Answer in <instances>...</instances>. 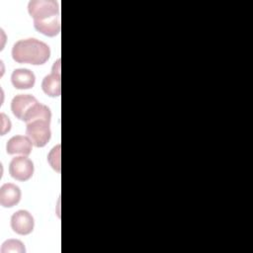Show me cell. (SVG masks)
Instances as JSON below:
<instances>
[{
    "label": "cell",
    "instance_id": "obj_2",
    "mask_svg": "<svg viewBox=\"0 0 253 253\" xmlns=\"http://www.w3.org/2000/svg\"><path fill=\"white\" fill-rule=\"evenodd\" d=\"M50 120L49 117H42L26 124V134L36 147H43L49 141L51 136Z\"/></svg>",
    "mask_w": 253,
    "mask_h": 253
},
{
    "label": "cell",
    "instance_id": "obj_1",
    "mask_svg": "<svg viewBox=\"0 0 253 253\" xmlns=\"http://www.w3.org/2000/svg\"><path fill=\"white\" fill-rule=\"evenodd\" d=\"M50 56L49 46L37 39L18 41L12 47V57L18 63L42 65Z\"/></svg>",
    "mask_w": 253,
    "mask_h": 253
},
{
    "label": "cell",
    "instance_id": "obj_14",
    "mask_svg": "<svg viewBox=\"0 0 253 253\" xmlns=\"http://www.w3.org/2000/svg\"><path fill=\"white\" fill-rule=\"evenodd\" d=\"M10 129H11V121L4 113H1V135H4Z\"/></svg>",
    "mask_w": 253,
    "mask_h": 253
},
{
    "label": "cell",
    "instance_id": "obj_9",
    "mask_svg": "<svg viewBox=\"0 0 253 253\" xmlns=\"http://www.w3.org/2000/svg\"><path fill=\"white\" fill-rule=\"evenodd\" d=\"M21 200V190L13 183H5L0 188V204L3 208H13Z\"/></svg>",
    "mask_w": 253,
    "mask_h": 253
},
{
    "label": "cell",
    "instance_id": "obj_13",
    "mask_svg": "<svg viewBox=\"0 0 253 253\" xmlns=\"http://www.w3.org/2000/svg\"><path fill=\"white\" fill-rule=\"evenodd\" d=\"M49 165L56 172H60V144L55 145L47 155Z\"/></svg>",
    "mask_w": 253,
    "mask_h": 253
},
{
    "label": "cell",
    "instance_id": "obj_8",
    "mask_svg": "<svg viewBox=\"0 0 253 253\" xmlns=\"http://www.w3.org/2000/svg\"><path fill=\"white\" fill-rule=\"evenodd\" d=\"M33 143L28 136L15 135L11 137L6 144V151L8 154H21L29 156L32 152Z\"/></svg>",
    "mask_w": 253,
    "mask_h": 253
},
{
    "label": "cell",
    "instance_id": "obj_12",
    "mask_svg": "<svg viewBox=\"0 0 253 253\" xmlns=\"http://www.w3.org/2000/svg\"><path fill=\"white\" fill-rule=\"evenodd\" d=\"M24 243L19 239H7L1 247V253H25Z\"/></svg>",
    "mask_w": 253,
    "mask_h": 253
},
{
    "label": "cell",
    "instance_id": "obj_10",
    "mask_svg": "<svg viewBox=\"0 0 253 253\" xmlns=\"http://www.w3.org/2000/svg\"><path fill=\"white\" fill-rule=\"evenodd\" d=\"M11 82L16 89L27 90L34 87L36 77L30 69L18 68L12 72Z\"/></svg>",
    "mask_w": 253,
    "mask_h": 253
},
{
    "label": "cell",
    "instance_id": "obj_6",
    "mask_svg": "<svg viewBox=\"0 0 253 253\" xmlns=\"http://www.w3.org/2000/svg\"><path fill=\"white\" fill-rule=\"evenodd\" d=\"M35 220L33 215L25 210L17 211L11 217V227L20 235H28L34 230Z\"/></svg>",
    "mask_w": 253,
    "mask_h": 253
},
{
    "label": "cell",
    "instance_id": "obj_11",
    "mask_svg": "<svg viewBox=\"0 0 253 253\" xmlns=\"http://www.w3.org/2000/svg\"><path fill=\"white\" fill-rule=\"evenodd\" d=\"M35 29L46 37H55L60 32V18H54L44 22H34Z\"/></svg>",
    "mask_w": 253,
    "mask_h": 253
},
{
    "label": "cell",
    "instance_id": "obj_7",
    "mask_svg": "<svg viewBox=\"0 0 253 253\" xmlns=\"http://www.w3.org/2000/svg\"><path fill=\"white\" fill-rule=\"evenodd\" d=\"M39 101L32 95L29 94H19L16 95L11 102V110L13 115L23 121L26 114L34 107L36 103Z\"/></svg>",
    "mask_w": 253,
    "mask_h": 253
},
{
    "label": "cell",
    "instance_id": "obj_5",
    "mask_svg": "<svg viewBox=\"0 0 253 253\" xmlns=\"http://www.w3.org/2000/svg\"><path fill=\"white\" fill-rule=\"evenodd\" d=\"M60 59H57L51 68V73L46 75L42 82V89L49 97H59L61 94L60 85Z\"/></svg>",
    "mask_w": 253,
    "mask_h": 253
},
{
    "label": "cell",
    "instance_id": "obj_4",
    "mask_svg": "<svg viewBox=\"0 0 253 253\" xmlns=\"http://www.w3.org/2000/svg\"><path fill=\"white\" fill-rule=\"evenodd\" d=\"M9 173L18 181H28L34 174V163L28 156L14 157L9 164Z\"/></svg>",
    "mask_w": 253,
    "mask_h": 253
},
{
    "label": "cell",
    "instance_id": "obj_3",
    "mask_svg": "<svg viewBox=\"0 0 253 253\" xmlns=\"http://www.w3.org/2000/svg\"><path fill=\"white\" fill-rule=\"evenodd\" d=\"M28 12L34 22H44L59 17V7L54 0H32Z\"/></svg>",
    "mask_w": 253,
    "mask_h": 253
}]
</instances>
